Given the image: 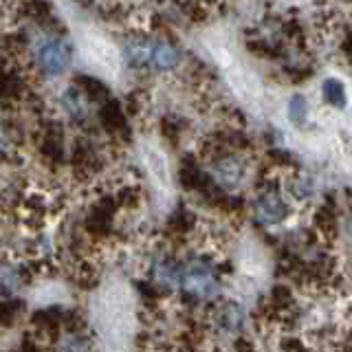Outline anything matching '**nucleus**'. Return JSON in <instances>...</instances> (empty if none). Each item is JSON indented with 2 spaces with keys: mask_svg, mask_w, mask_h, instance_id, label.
<instances>
[{
  "mask_svg": "<svg viewBox=\"0 0 352 352\" xmlns=\"http://www.w3.org/2000/svg\"><path fill=\"white\" fill-rule=\"evenodd\" d=\"M102 124L110 132H119V130L126 128V115L117 102H106L102 106Z\"/></svg>",
  "mask_w": 352,
  "mask_h": 352,
  "instance_id": "11",
  "label": "nucleus"
},
{
  "mask_svg": "<svg viewBox=\"0 0 352 352\" xmlns=\"http://www.w3.org/2000/svg\"><path fill=\"white\" fill-rule=\"evenodd\" d=\"M179 289L196 302H209L218 295V271L209 258H192L183 262Z\"/></svg>",
  "mask_w": 352,
  "mask_h": 352,
  "instance_id": "1",
  "label": "nucleus"
},
{
  "mask_svg": "<svg viewBox=\"0 0 352 352\" xmlns=\"http://www.w3.org/2000/svg\"><path fill=\"white\" fill-rule=\"evenodd\" d=\"M73 62V49L64 38L49 33L42 36L36 44V64L42 75L47 77H60L69 71Z\"/></svg>",
  "mask_w": 352,
  "mask_h": 352,
  "instance_id": "2",
  "label": "nucleus"
},
{
  "mask_svg": "<svg viewBox=\"0 0 352 352\" xmlns=\"http://www.w3.org/2000/svg\"><path fill=\"white\" fill-rule=\"evenodd\" d=\"M247 172V163L238 152H225L214 161V183L220 187H236Z\"/></svg>",
  "mask_w": 352,
  "mask_h": 352,
  "instance_id": "4",
  "label": "nucleus"
},
{
  "mask_svg": "<svg viewBox=\"0 0 352 352\" xmlns=\"http://www.w3.org/2000/svg\"><path fill=\"white\" fill-rule=\"evenodd\" d=\"M86 53L97 66H102V69H108V71H117L119 53L102 38H86Z\"/></svg>",
  "mask_w": 352,
  "mask_h": 352,
  "instance_id": "8",
  "label": "nucleus"
},
{
  "mask_svg": "<svg viewBox=\"0 0 352 352\" xmlns=\"http://www.w3.org/2000/svg\"><path fill=\"white\" fill-rule=\"evenodd\" d=\"M14 157V141H11V135L5 126H0V159L7 161Z\"/></svg>",
  "mask_w": 352,
  "mask_h": 352,
  "instance_id": "16",
  "label": "nucleus"
},
{
  "mask_svg": "<svg viewBox=\"0 0 352 352\" xmlns=\"http://www.w3.org/2000/svg\"><path fill=\"white\" fill-rule=\"evenodd\" d=\"M322 95H324V102L333 108H344L348 102V95H346V88L339 80H326L322 86Z\"/></svg>",
  "mask_w": 352,
  "mask_h": 352,
  "instance_id": "12",
  "label": "nucleus"
},
{
  "mask_svg": "<svg viewBox=\"0 0 352 352\" xmlns=\"http://www.w3.org/2000/svg\"><path fill=\"white\" fill-rule=\"evenodd\" d=\"M58 352H91V339L82 330H69L58 341Z\"/></svg>",
  "mask_w": 352,
  "mask_h": 352,
  "instance_id": "10",
  "label": "nucleus"
},
{
  "mask_svg": "<svg viewBox=\"0 0 352 352\" xmlns=\"http://www.w3.org/2000/svg\"><path fill=\"white\" fill-rule=\"evenodd\" d=\"M22 284H25V269H20V264L14 260H0V297L16 295Z\"/></svg>",
  "mask_w": 352,
  "mask_h": 352,
  "instance_id": "7",
  "label": "nucleus"
},
{
  "mask_svg": "<svg viewBox=\"0 0 352 352\" xmlns=\"http://www.w3.org/2000/svg\"><path fill=\"white\" fill-rule=\"evenodd\" d=\"M183 60L181 49L174 47L170 40H152V53H150V69L154 71H174L179 69Z\"/></svg>",
  "mask_w": 352,
  "mask_h": 352,
  "instance_id": "5",
  "label": "nucleus"
},
{
  "mask_svg": "<svg viewBox=\"0 0 352 352\" xmlns=\"http://www.w3.org/2000/svg\"><path fill=\"white\" fill-rule=\"evenodd\" d=\"M308 117V104L302 95H293L289 102V119L295 126H304V121Z\"/></svg>",
  "mask_w": 352,
  "mask_h": 352,
  "instance_id": "14",
  "label": "nucleus"
},
{
  "mask_svg": "<svg viewBox=\"0 0 352 352\" xmlns=\"http://www.w3.org/2000/svg\"><path fill=\"white\" fill-rule=\"evenodd\" d=\"M315 227H317L319 236H322V238L333 236V231L337 227V214H335V209L330 207V205H324L322 209H319L317 216H315Z\"/></svg>",
  "mask_w": 352,
  "mask_h": 352,
  "instance_id": "13",
  "label": "nucleus"
},
{
  "mask_svg": "<svg viewBox=\"0 0 352 352\" xmlns=\"http://www.w3.org/2000/svg\"><path fill=\"white\" fill-rule=\"evenodd\" d=\"M62 108L66 110V115H69L73 121H77V124H82V121L88 117V113H91V99L86 97V93L82 91L80 86H69L64 91V95H62Z\"/></svg>",
  "mask_w": 352,
  "mask_h": 352,
  "instance_id": "6",
  "label": "nucleus"
},
{
  "mask_svg": "<svg viewBox=\"0 0 352 352\" xmlns=\"http://www.w3.org/2000/svg\"><path fill=\"white\" fill-rule=\"evenodd\" d=\"M20 315H22V302H16V300L0 302V326L16 324Z\"/></svg>",
  "mask_w": 352,
  "mask_h": 352,
  "instance_id": "15",
  "label": "nucleus"
},
{
  "mask_svg": "<svg viewBox=\"0 0 352 352\" xmlns=\"http://www.w3.org/2000/svg\"><path fill=\"white\" fill-rule=\"evenodd\" d=\"M348 229H350V234H352V218H350V225H348Z\"/></svg>",
  "mask_w": 352,
  "mask_h": 352,
  "instance_id": "17",
  "label": "nucleus"
},
{
  "mask_svg": "<svg viewBox=\"0 0 352 352\" xmlns=\"http://www.w3.org/2000/svg\"><path fill=\"white\" fill-rule=\"evenodd\" d=\"M253 214H256L258 223L267 227H275L284 223V220L289 218V205H286L280 187H275V185L264 187L256 196V201H253Z\"/></svg>",
  "mask_w": 352,
  "mask_h": 352,
  "instance_id": "3",
  "label": "nucleus"
},
{
  "mask_svg": "<svg viewBox=\"0 0 352 352\" xmlns=\"http://www.w3.org/2000/svg\"><path fill=\"white\" fill-rule=\"evenodd\" d=\"M214 326L223 333H238L242 326V308L236 302H223L214 308Z\"/></svg>",
  "mask_w": 352,
  "mask_h": 352,
  "instance_id": "9",
  "label": "nucleus"
}]
</instances>
